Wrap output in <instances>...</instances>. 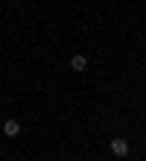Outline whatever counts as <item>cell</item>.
<instances>
[{"label": "cell", "instance_id": "obj_1", "mask_svg": "<svg viewBox=\"0 0 146 161\" xmlns=\"http://www.w3.org/2000/svg\"><path fill=\"white\" fill-rule=\"evenodd\" d=\"M111 155L126 158V155H129V141H126V138H111Z\"/></svg>", "mask_w": 146, "mask_h": 161}, {"label": "cell", "instance_id": "obj_2", "mask_svg": "<svg viewBox=\"0 0 146 161\" xmlns=\"http://www.w3.org/2000/svg\"><path fill=\"white\" fill-rule=\"evenodd\" d=\"M3 132H6V135H9V138H15V135H18V132H21V123H18L15 117H9V120L3 123Z\"/></svg>", "mask_w": 146, "mask_h": 161}, {"label": "cell", "instance_id": "obj_3", "mask_svg": "<svg viewBox=\"0 0 146 161\" xmlns=\"http://www.w3.org/2000/svg\"><path fill=\"white\" fill-rule=\"evenodd\" d=\"M85 68H88V59H85V56H73V59H70V70L82 73Z\"/></svg>", "mask_w": 146, "mask_h": 161}]
</instances>
